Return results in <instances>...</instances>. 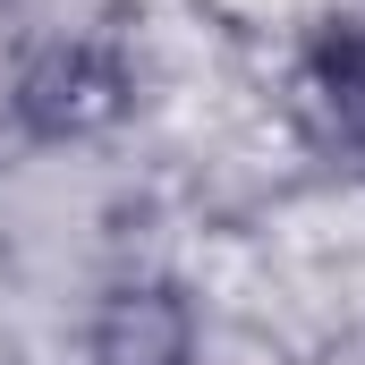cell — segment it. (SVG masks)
Segmentation results:
<instances>
[{
	"mask_svg": "<svg viewBox=\"0 0 365 365\" xmlns=\"http://www.w3.org/2000/svg\"><path fill=\"white\" fill-rule=\"evenodd\" d=\"M289 110L297 128L340 153V162H365V17H323L297 60H289Z\"/></svg>",
	"mask_w": 365,
	"mask_h": 365,
	"instance_id": "1",
	"label": "cell"
},
{
	"mask_svg": "<svg viewBox=\"0 0 365 365\" xmlns=\"http://www.w3.org/2000/svg\"><path fill=\"white\" fill-rule=\"evenodd\" d=\"M102 365H187V314L162 289H128L102 323Z\"/></svg>",
	"mask_w": 365,
	"mask_h": 365,
	"instance_id": "2",
	"label": "cell"
}]
</instances>
